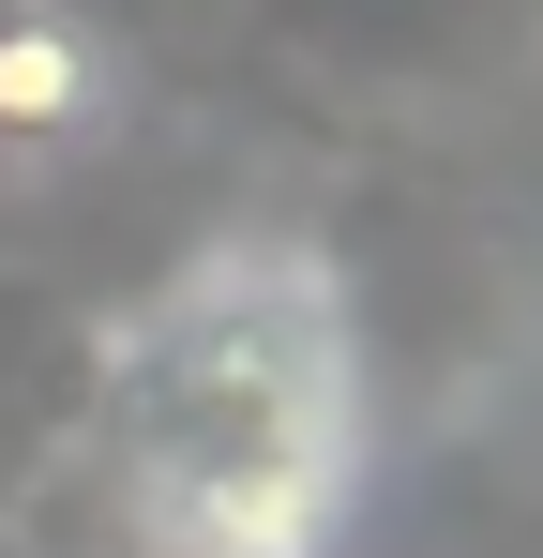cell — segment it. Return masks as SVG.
<instances>
[{"instance_id": "cell-1", "label": "cell", "mask_w": 543, "mask_h": 558, "mask_svg": "<svg viewBox=\"0 0 543 558\" xmlns=\"http://www.w3.org/2000/svg\"><path fill=\"white\" fill-rule=\"evenodd\" d=\"M90 483L121 558H348L377 498V332L333 242L227 227L90 348Z\"/></svg>"}, {"instance_id": "cell-2", "label": "cell", "mask_w": 543, "mask_h": 558, "mask_svg": "<svg viewBox=\"0 0 543 558\" xmlns=\"http://www.w3.org/2000/svg\"><path fill=\"white\" fill-rule=\"evenodd\" d=\"M106 106H121L106 46H90L61 0H15V15H0V136H15V151H76Z\"/></svg>"}]
</instances>
